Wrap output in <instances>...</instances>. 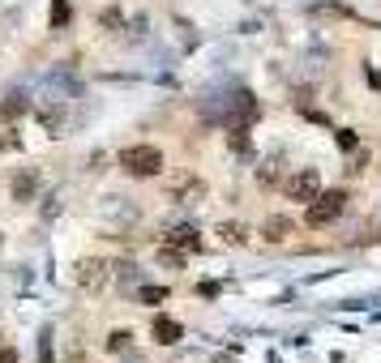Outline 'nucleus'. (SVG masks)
I'll use <instances>...</instances> for the list:
<instances>
[{"instance_id":"a211bd4d","label":"nucleus","mask_w":381,"mask_h":363,"mask_svg":"<svg viewBox=\"0 0 381 363\" xmlns=\"http://www.w3.org/2000/svg\"><path fill=\"white\" fill-rule=\"evenodd\" d=\"M129 342H133V334H129V329H116V334L107 338V351H124Z\"/></svg>"},{"instance_id":"f03ea898","label":"nucleus","mask_w":381,"mask_h":363,"mask_svg":"<svg viewBox=\"0 0 381 363\" xmlns=\"http://www.w3.org/2000/svg\"><path fill=\"white\" fill-rule=\"evenodd\" d=\"M347 193L343 188H330V193H317L313 201H309V214H305V223L309 227H330L335 218H343V210H347Z\"/></svg>"},{"instance_id":"0eeeda50","label":"nucleus","mask_w":381,"mask_h":363,"mask_svg":"<svg viewBox=\"0 0 381 363\" xmlns=\"http://www.w3.org/2000/svg\"><path fill=\"white\" fill-rule=\"evenodd\" d=\"M34 193H39V171H17L13 175V201H34Z\"/></svg>"},{"instance_id":"39448f33","label":"nucleus","mask_w":381,"mask_h":363,"mask_svg":"<svg viewBox=\"0 0 381 363\" xmlns=\"http://www.w3.org/2000/svg\"><path fill=\"white\" fill-rule=\"evenodd\" d=\"M167 244H172V248H180V252H202V248H206V244H202V235H197L193 227H172V231H167Z\"/></svg>"},{"instance_id":"ddd939ff","label":"nucleus","mask_w":381,"mask_h":363,"mask_svg":"<svg viewBox=\"0 0 381 363\" xmlns=\"http://www.w3.org/2000/svg\"><path fill=\"white\" fill-rule=\"evenodd\" d=\"M219 235H223L227 244H244V240H249V231H244L240 223H219Z\"/></svg>"},{"instance_id":"2eb2a0df","label":"nucleus","mask_w":381,"mask_h":363,"mask_svg":"<svg viewBox=\"0 0 381 363\" xmlns=\"http://www.w3.org/2000/svg\"><path fill=\"white\" fill-rule=\"evenodd\" d=\"M159 261H163L167 270H184V252H180V248H172V244L159 252Z\"/></svg>"},{"instance_id":"423d86ee","label":"nucleus","mask_w":381,"mask_h":363,"mask_svg":"<svg viewBox=\"0 0 381 363\" xmlns=\"http://www.w3.org/2000/svg\"><path fill=\"white\" fill-rule=\"evenodd\" d=\"M150 334H154V342H163V347H176V342L184 338V329H180V321H172V317H154V325H150Z\"/></svg>"},{"instance_id":"f257e3e1","label":"nucleus","mask_w":381,"mask_h":363,"mask_svg":"<svg viewBox=\"0 0 381 363\" xmlns=\"http://www.w3.org/2000/svg\"><path fill=\"white\" fill-rule=\"evenodd\" d=\"M120 171L133 180H154L163 171V154L154 145H129V150H120Z\"/></svg>"},{"instance_id":"1a4fd4ad","label":"nucleus","mask_w":381,"mask_h":363,"mask_svg":"<svg viewBox=\"0 0 381 363\" xmlns=\"http://www.w3.org/2000/svg\"><path fill=\"white\" fill-rule=\"evenodd\" d=\"M279 180H283V163H279V158H262L257 184H262V188H279Z\"/></svg>"},{"instance_id":"20e7f679","label":"nucleus","mask_w":381,"mask_h":363,"mask_svg":"<svg viewBox=\"0 0 381 363\" xmlns=\"http://www.w3.org/2000/svg\"><path fill=\"white\" fill-rule=\"evenodd\" d=\"M283 193H287V201H313L317 193H322V175H317V167H305V171H296V175H287L283 180Z\"/></svg>"},{"instance_id":"f8f14e48","label":"nucleus","mask_w":381,"mask_h":363,"mask_svg":"<svg viewBox=\"0 0 381 363\" xmlns=\"http://www.w3.org/2000/svg\"><path fill=\"white\" fill-rule=\"evenodd\" d=\"M287 231H292V223H287V218H270V223H266V231H262V235H266V240H270V244H279V240H287Z\"/></svg>"},{"instance_id":"7ed1b4c3","label":"nucleus","mask_w":381,"mask_h":363,"mask_svg":"<svg viewBox=\"0 0 381 363\" xmlns=\"http://www.w3.org/2000/svg\"><path fill=\"white\" fill-rule=\"evenodd\" d=\"M73 282H77L81 291H107V287H112V265L99 261V257H86V261L73 265Z\"/></svg>"},{"instance_id":"9b49d317","label":"nucleus","mask_w":381,"mask_h":363,"mask_svg":"<svg viewBox=\"0 0 381 363\" xmlns=\"http://www.w3.org/2000/svg\"><path fill=\"white\" fill-rule=\"evenodd\" d=\"M26 107H30V103H26V94H9V98L0 103V116H4V120H17Z\"/></svg>"},{"instance_id":"6e6552de","label":"nucleus","mask_w":381,"mask_h":363,"mask_svg":"<svg viewBox=\"0 0 381 363\" xmlns=\"http://www.w3.org/2000/svg\"><path fill=\"white\" fill-rule=\"evenodd\" d=\"M206 197V184L202 180H184L180 188H172V201H180V205H197Z\"/></svg>"},{"instance_id":"412c9836","label":"nucleus","mask_w":381,"mask_h":363,"mask_svg":"<svg viewBox=\"0 0 381 363\" xmlns=\"http://www.w3.org/2000/svg\"><path fill=\"white\" fill-rule=\"evenodd\" d=\"M0 363H17V351L13 347H0Z\"/></svg>"},{"instance_id":"f3484780","label":"nucleus","mask_w":381,"mask_h":363,"mask_svg":"<svg viewBox=\"0 0 381 363\" xmlns=\"http://www.w3.org/2000/svg\"><path fill=\"white\" fill-rule=\"evenodd\" d=\"M137 295H142V304H163V300H167V291H163V287H142Z\"/></svg>"},{"instance_id":"dca6fc26","label":"nucleus","mask_w":381,"mask_h":363,"mask_svg":"<svg viewBox=\"0 0 381 363\" xmlns=\"http://www.w3.org/2000/svg\"><path fill=\"white\" fill-rule=\"evenodd\" d=\"M313 13H322V17H352V9H347V4H317Z\"/></svg>"},{"instance_id":"4468645a","label":"nucleus","mask_w":381,"mask_h":363,"mask_svg":"<svg viewBox=\"0 0 381 363\" xmlns=\"http://www.w3.org/2000/svg\"><path fill=\"white\" fill-rule=\"evenodd\" d=\"M69 26V0H51V30Z\"/></svg>"},{"instance_id":"9d476101","label":"nucleus","mask_w":381,"mask_h":363,"mask_svg":"<svg viewBox=\"0 0 381 363\" xmlns=\"http://www.w3.org/2000/svg\"><path fill=\"white\" fill-rule=\"evenodd\" d=\"M227 145H232L236 154H249V150H253V141H249V124H232V133H227Z\"/></svg>"},{"instance_id":"aec40b11","label":"nucleus","mask_w":381,"mask_h":363,"mask_svg":"<svg viewBox=\"0 0 381 363\" xmlns=\"http://www.w3.org/2000/svg\"><path fill=\"white\" fill-rule=\"evenodd\" d=\"M99 26H103V30H116V26H120V9H103Z\"/></svg>"},{"instance_id":"6ab92c4d","label":"nucleus","mask_w":381,"mask_h":363,"mask_svg":"<svg viewBox=\"0 0 381 363\" xmlns=\"http://www.w3.org/2000/svg\"><path fill=\"white\" fill-rule=\"evenodd\" d=\"M335 141H339V150H356V145H360V137H356L352 128H343V133H335Z\"/></svg>"}]
</instances>
